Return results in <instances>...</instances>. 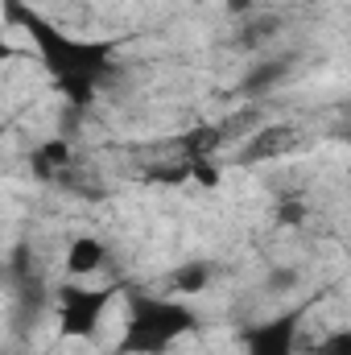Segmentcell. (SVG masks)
<instances>
[{"instance_id":"8992f818","label":"cell","mask_w":351,"mask_h":355,"mask_svg":"<svg viewBox=\"0 0 351 355\" xmlns=\"http://www.w3.org/2000/svg\"><path fill=\"white\" fill-rule=\"evenodd\" d=\"M293 141H298V132H293L289 124L261 128V132L248 141V149H244V162H268V157H281L285 149H293Z\"/></svg>"},{"instance_id":"9c48e42d","label":"cell","mask_w":351,"mask_h":355,"mask_svg":"<svg viewBox=\"0 0 351 355\" xmlns=\"http://www.w3.org/2000/svg\"><path fill=\"white\" fill-rule=\"evenodd\" d=\"M277 75H285V62H268V67H257L252 75H248V83H244V95H261L277 83Z\"/></svg>"},{"instance_id":"6da1fadb","label":"cell","mask_w":351,"mask_h":355,"mask_svg":"<svg viewBox=\"0 0 351 355\" xmlns=\"http://www.w3.org/2000/svg\"><path fill=\"white\" fill-rule=\"evenodd\" d=\"M4 12H8L12 25H21L29 33V42L42 54L46 75L54 79V87L62 91L75 107H87L99 95V87L112 79V71H116L112 42H79V37L62 33L50 17L29 8L25 0H4Z\"/></svg>"},{"instance_id":"5b68a950","label":"cell","mask_w":351,"mask_h":355,"mask_svg":"<svg viewBox=\"0 0 351 355\" xmlns=\"http://www.w3.org/2000/svg\"><path fill=\"white\" fill-rule=\"evenodd\" d=\"M103 265H108V244H103L99 236H75V240L67 244V277H71V281L95 277Z\"/></svg>"},{"instance_id":"3957f363","label":"cell","mask_w":351,"mask_h":355,"mask_svg":"<svg viewBox=\"0 0 351 355\" xmlns=\"http://www.w3.org/2000/svg\"><path fill=\"white\" fill-rule=\"evenodd\" d=\"M54 297V318H58V339L75 343V339H91L108 314V306L120 297V285H103L91 289L83 281H58L50 289Z\"/></svg>"},{"instance_id":"8fae6325","label":"cell","mask_w":351,"mask_h":355,"mask_svg":"<svg viewBox=\"0 0 351 355\" xmlns=\"http://www.w3.org/2000/svg\"><path fill=\"white\" fill-rule=\"evenodd\" d=\"M12 54H17V50H12V42H8V37H4V29H0V67H4Z\"/></svg>"},{"instance_id":"7a4b0ae2","label":"cell","mask_w":351,"mask_h":355,"mask_svg":"<svg viewBox=\"0 0 351 355\" xmlns=\"http://www.w3.org/2000/svg\"><path fill=\"white\" fill-rule=\"evenodd\" d=\"M198 331V314L182 297H149V293H128L124 310V331L116 355H166L178 339Z\"/></svg>"},{"instance_id":"52a82bcc","label":"cell","mask_w":351,"mask_h":355,"mask_svg":"<svg viewBox=\"0 0 351 355\" xmlns=\"http://www.w3.org/2000/svg\"><path fill=\"white\" fill-rule=\"evenodd\" d=\"M211 281H215V265H211V261H186V265H178L174 272H170V293H174V297H194V293H203Z\"/></svg>"},{"instance_id":"30bf717a","label":"cell","mask_w":351,"mask_h":355,"mask_svg":"<svg viewBox=\"0 0 351 355\" xmlns=\"http://www.w3.org/2000/svg\"><path fill=\"white\" fill-rule=\"evenodd\" d=\"M310 219V207L302 202V198H281L277 202V223L281 227H298V223H306Z\"/></svg>"},{"instance_id":"ba28073f","label":"cell","mask_w":351,"mask_h":355,"mask_svg":"<svg viewBox=\"0 0 351 355\" xmlns=\"http://www.w3.org/2000/svg\"><path fill=\"white\" fill-rule=\"evenodd\" d=\"M29 166H33V174L42 178V182H54V178L71 166V145L54 137V141H46V145H37L29 153Z\"/></svg>"},{"instance_id":"277c9868","label":"cell","mask_w":351,"mask_h":355,"mask_svg":"<svg viewBox=\"0 0 351 355\" xmlns=\"http://www.w3.org/2000/svg\"><path fill=\"white\" fill-rule=\"evenodd\" d=\"M306 322V306H293L268 322H257V327H244L240 331V343H244V355H298V331Z\"/></svg>"}]
</instances>
